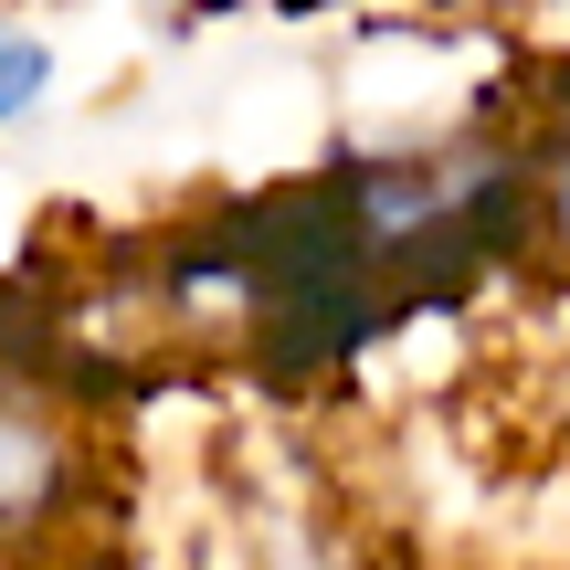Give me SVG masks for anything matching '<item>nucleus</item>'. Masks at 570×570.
Returning a JSON list of instances; mask_svg holds the SVG:
<instances>
[{"instance_id": "f257e3e1", "label": "nucleus", "mask_w": 570, "mask_h": 570, "mask_svg": "<svg viewBox=\"0 0 570 570\" xmlns=\"http://www.w3.org/2000/svg\"><path fill=\"white\" fill-rule=\"evenodd\" d=\"M96 508V433L85 402L53 391L21 348H0V570L63 550Z\"/></svg>"}, {"instance_id": "f03ea898", "label": "nucleus", "mask_w": 570, "mask_h": 570, "mask_svg": "<svg viewBox=\"0 0 570 570\" xmlns=\"http://www.w3.org/2000/svg\"><path fill=\"white\" fill-rule=\"evenodd\" d=\"M518 180H529V244L570 254V63H550L539 117L518 138Z\"/></svg>"}, {"instance_id": "7ed1b4c3", "label": "nucleus", "mask_w": 570, "mask_h": 570, "mask_svg": "<svg viewBox=\"0 0 570 570\" xmlns=\"http://www.w3.org/2000/svg\"><path fill=\"white\" fill-rule=\"evenodd\" d=\"M53 85H63L53 32H42L32 11H11V0H0V138H11V127H32L42 106H53Z\"/></svg>"}, {"instance_id": "20e7f679", "label": "nucleus", "mask_w": 570, "mask_h": 570, "mask_svg": "<svg viewBox=\"0 0 570 570\" xmlns=\"http://www.w3.org/2000/svg\"><path fill=\"white\" fill-rule=\"evenodd\" d=\"M444 21H518V11H560V0H423Z\"/></svg>"}, {"instance_id": "39448f33", "label": "nucleus", "mask_w": 570, "mask_h": 570, "mask_svg": "<svg viewBox=\"0 0 570 570\" xmlns=\"http://www.w3.org/2000/svg\"><path fill=\"white\" fill-rule=\"evenodd\" d=\"M285 11H327V0H285Z\"/></svg>"}]
</instances>
